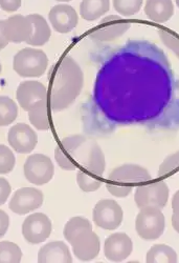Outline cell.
Returning <instances> with one entry per match:
<instances>
[{"label":"cell","instance_id":"obj_1","mask_svg":"<svg viewBox=\"0 0 179 263\" xmlns=\"http://www.w3.org/2000/svg\"><path fill=\"white\" fill-rule=\"evenodd\" d=\"M84 85V74L71 56H64L53 71L50 85V106L54 112L69 108L80 96Z\"/></svg>","mask_w":179,"mask_h":263},{"label":"cell","instance_id":"obj_2","mask_svg":"<svg viewBox=\"0 0 179 263\" xmlns=\"http://www.w3.org/2000/svg\"><path fill=\"white\" fill-rule=\"evenodd\" d=\"M64 155L76 167L84 168L94 176H102L106 168V159L101 146L84 135H71L60 141Z\"/></svg>","mask_w":179,"mask_h":263},{"label":"cell","instance_id":"obj_3","mask_svg":"<svg viewBox=\"0 0 179 263\" xmlns=\"http://www.w3.org/2000/svg\"><path fill=\"white\" fill-rule=\"evenodd\" d=\"M49 68V58L42 50L26 48L14 57L13 69L24 78H37L44 75Z\"/></svg>","mask_w":179,"mask_h":263},{"label":"cell","instance_id":"obj_4","mask_svg":"<svg viewBox=\"0 0 179 263\" xmlns=\"http://www.w3.org/2000/svg\"><path fill=\"white\" fill-rule=\"evenodd\" d=\"M166 229V218L161 209H141L136 219V230L144 240H156L163 236Z\"/></svg>","mask_w":179,"mask_h":263},{"label":"cell","instance_id":"obj_5","mask_svg":"<svg viewBox=\"0 0 179 263\" xmlns=\"http://www.w3.org/2000/svg\"><path fill=\"white\" fill-rule=\"evenodd\" d=\"M169 196L168 184L165 181H156L138 186L134 194V201L140 210L149 206L162 210L167 205Z\"/></svg>","mask_w":179,"mask_h":263},{"label":"cell","instance_id":"obj_6","mask_svg":"<svg viewBox=\"0 0 179 263\" xmlns=\"http://www.w3.org/2000/svg\"><path fill=\"white\" fill-rule=\"evenodd\" d=\"M124 219L122 206L113 199H102L94 208L93 220L98 228L115 231L120 228Z\"/></svg>","mask_w":179,"mask_h":263},{"label":"cell","instance_id":"obj_7","mask_svg":"<svg viewBox=\"0 0 179 263\" xmlns=\"http://www.w3.org/2000/svg\"><path fill=\"white\" fill-rule=\"evenodd\" d=\"M25 177L35 185H44L52 181L55 166L50 157L43 154H33L26 160L24 166Z\"/></svg>","mask_w":179,"mask_h":263},{"label":"cell","instance_id":"obj_8","mask_svg":"<svg viewBox=\"0 0 179 263\" xmlns=\"http://www.w3.org/2000/svg\"><path fill=\"white\" fill-rule=\"evenodd\" d=\"M21 232L27 242L36 246L50 238L53 232V224L48 215L43 213H34L26 218Z\"/></svg>","mask_w":179,"mask_h":263},{"label":"cell","instance_id":"obj_9","mask_svg":"<svg viewBox=\"0 0 179 263\" xmlns=\"http://www.w3.org/2000/svg\"><path fill=\"white\" fill-rule=\"evenodd\" d=\"M44 201L43 193L36 187H21L10 200V210L17 215H27L40 209Z\"/></svg>","mask_w":179,"mask_h":263},{"label":"cell","instance_id":"obj_10","mask_svg":"<svg viewBox=\"0 0 179 263\" xmlns=\"http://www.w3.org/2000/svg\"><path fill=\"white\" fill-rule=\"evenodd\" d=\"M130 27V23L122 17L109 15L100 21L99 26L89 34V37L99 42H111L122 37Z\"/></svg>","mask_w":179,"mask_h":263},{"label":"cell","instance_id":"obj_11","mask_svg":"<svg viewBox=\"0 0 179 263\" xmlns=\"http://www.w3.org/2000/svg\"><path fill=\"white\" fill-rule=\"evenodd\" d=\"M8 142L16 153L30 154L37 146L38 136L29 124L17 123L9 130Z\"/></svg>","mask_w":179,"mask_h":263},{"label":"cell","instance_id":"obj_12","mask_svg":"<svg viewBox=\"0 0 179 263\" xmlns=\"http://www.w3.org/2000/svg\"><path fill=\"white\" fill-rule=\"evenodd\" d=\"M49 98L46 85L36 80L21 82L16 91V99L20 107L29 112L34 104Z\"/></svg>","mask_w":179,"mask_h":263},{"label":"cell","instance_id":"obj_13","mask_svg":"<svg viewBox=\"0 0 179 263\" xmlns=\"http://www.w3.org/2000/svg\"><path fill=\"white\" fill-rule=\"evenodd\" d=\"M133 251V242L126 233L111 234L104 242V255L111 262L126 260Z\"/></svg>","mask_w":179,"mask_h":263},{"label":"cell","instance_id":"obj_14","mask_svg":"<svg viewBox=\"0 0 179 263\" xmlns=\"http://www.w3.org/2000/svg\"><path fill=\"white\" fill-rule=\"evenodd\" d=\"M51 26L60 34H67L76 29L79 23L77 11L69 5H57L49 14Z\"/></svg>","mask_w":179,"mask_h":263},{"label":"cell","instance_id":"obj_15","mask_svg":"<svg viewBox=\"0 0 179 263\" xmlns=\"http://www.w3.org/2000/svg\"><path fill=\"white\" fill-rule=\"evenodd\" d=\"M73 252L80 261H91L96 259L101 251V241L93 230L86 231L77 237L73 242Z\"/></svg>","mask_w":179,"mask_h":263},{"label":"cell","instance_id":"obj_16","mask_svg":"<svg viewBox=\"0 0 179 263\" xmlns=\"http://www.w3.org/2000/svg\"><path fill=\"white\" fill-rule=\"evenodd\" d=\"M109 179L120 184H142L151 179L148 170L139 164H123L114 168L109 174Z\"/></svg>","mask_w":179,"mask_h":263},{"label":"cell","instance_id":"obj_17","mask_svg":"<svg viewBox=\"0 0 179 263\" xmlns=\"http://www.w3.org/2000/svg\"><path fill=\"white\" fill-rule=\"evenodd\" d=\"M4 33L9 42H28L33 34V25L28 16L16 14L5 20Z\"/></svg>","mask_w":179,"mask_h":263},{"label":"cell","instance_id":"obj_18","mask_svg":"<svg viewBox=\"0 0 179 263\" xmlns=\"http://www.w3.org/2000/svg\"><path fill=\"white\" fill-rule=\"evenodd\" d=\"M39 263H72L73 255L63 241H52L44 245L38 252Z\"/></svg>","mask_w":179,"mask_h":263},{"label":"cell","instance_id":"obj_19","mask_svg":"<svg viewBox=\"0 0 179 263\" xmlns=\"http://www.w3.org/2000/svg\"><path fill=\"white\" fill-rule=\"evenodd\" d=\"M145 14L158 24H165L174 15V4L172 0H146Z\"/></svg>","mask_w":179,"mask_h":263},{"label":"cell","instance_id":"obj_20","mask_svg":"<svg viewBox=\"0 0 179 263\" xmlns=\"http://www.w3.org/2000/svg\"><path fill=\"white\" fill-rule=\"evenodd\" d=\"M28 17L33 25V34L27 42L28 45L32 47H42L47 45L52 37V30L47 19L40 14H31L28 15Z\"/></svg>","mask_w":179,"mask_h":263},{"label":"cell","instance_id":"obj_21","mask_svg":"<svg viewBox=\"0 0 179 263\" xmlns=\"http://www.w3.org/2000/svg\"><path fill=\"white\" fill-rule=\"evenodd\" d=\"M110 10V0H82L80 15L86 21H96Z\"/></svg>","mask_w":179,"mask_h":263},{"label":"cell","instance_id":"obj_22","mask_svg":"<svg viewBox=\"0 0 179 263\" xmlns=\"http://www.w3.org/2000/svg\"><path fill=\"white\" fill-rule=\"evenodd\" d=\"M28 113H29L30 122L37 129L49 130L51 128L52 123H51L48 99L39 101L36 104H34Z\"/></svg>","mask_w":179,"mask_h":263},{"label":"cell","instance_id":"obj_23","mask_svg":"<svg viewBox=\"0 0 179 263\" xmlns=\"http://www.w3.org/2000/svg\"><path fill=\"white\" fill-rule=\"evenodd\" d=\"M93 230L92 222L88 220L85 217L81 216H76L71 218L69 221L66 222L64 230H63V236L65 240L72 245L73 241L79 237L82 233L86 231H91Z\"/></svg>","mask_w":179,"mask_h":263},{"label":"cell","instance_id":"obj_24","mask_svg":"<svg viewBox=\"0 0 179 263\" xmlns=\"http://www.w3.org/2000/svg\"><path fill=\"white\" fill-rule=\"evenodd\" d=\"M177 261L178 256L174 249L164 243L154 245L146 255L147 263H176Z\"/></svg>","mask_w":179,"mask_h":263},{"label":"cell","instance_id":"obj_25","mask_svg":"<svg viewBox=\"0 0 179 263\" xmlns=\"http://www.w3.org/2000/svg\"><path fill=\"white\" fill-rule=\"evenodd\" d=\"M18 116L16 101L8 96H0V126L12 124Z\"/></svg>","mask_w":179,"mask_h":263},{"label":"cell","instance_id":"obj_26","mask_svg":"<svg viewBox=\"0 0 179 263\" xmlns=\"http://www.w3.org/2000/svg\"><path fill=\"white\" fill-rule=\"evenodd\" d=\"M22 259L21 249L11 241L0 242V263H19Z\"/></svg>","mask_w":179,"mask_h":263},{"label":"cell","instance_id":"obj_27","mask_svg":"<svg viewBox=\"0 0 179 263\" xmlns=\"http://www.w3.org/2000/svg\"><path fill=\"white\" fill-rule=\"evenodd\" d=\"M115 10L124 17L138 14L144 4V0H113Z\"/></svg>","mask_w":179,"mask_h":263},{"label":"cell","instance_id":"obj_28","mask_svg":"<svg viewBox=\"0 0 179 263\" xmlns=\"http://www.w3.org/2000/svg\"><path fill=\"white\" fill-rule=\"evenodd\" d=\"M16 165L14 152L7 145L0 144V175L10 174Z\"/></svg>","mask_w":179,"mask_h":263},{"label":"cell","instance_id":"obj_29","mask_svg":"<svg viewBox=\"0 0 179 263\" xmlns=\"http://www.w3.org/2000/svg\"><path fill=\"white\" fill-rule=\"evenodd\" d=\"M77 183L80 190H82L85 193L96 192L100 190L102 186V181L93 177L92 175H88L86 172L82 170L78 171L77 173Z\"/></svg>","mask_w":179,"mask_h":263},{"label":"cell","instance_id":"obj_30","mask_svg":"<svg viewBox=\"0 0 179 263\" xmlns=\"http://www.w3.org/2000/svg\"><path fill=\"white\" fill-rule=\"evenodd\" d=\"M179 171V151L169 155L163 163L160 165L159 176L160 177H168L171 174Z\"/></svg>","mask_w":179,"mask_h":263},{"label":"cell","instance_id":"obj_31","mask_svg":"<svg viewBox=\"0 0 179 263\" xmlns=\"http://www.w3.org/2000/svg\"><path fill=\"white\" fill-rule=\"evenodd\" d=\"M159 34L164 45L179 58V37L166 30H160Z\"/></svg>","mask_w":179,"mask_h":263},{"label":"cell","instance_id":"obj_32","mask_svg":"<svg viewBox=\"0 0 179 263\" xmlns=\"http://www.w3.org/2000/svg\"><path fill=\"white\" fill-rule=\"evenodd\" d=\"M107 191L115 197H118V198H126L128 197L131 192H132V187L133 185H126V184H122L120 185L119 183H107L106 185Z\"/></svg>","mask_w":179,"mask_h":263},{"label":"cell","instance_id":"obj_33","mask_svg":"<svg viewBox=\"0 0 179 263\" xmlns=\"http://www.w3.org/2000/svg\"><path fill=\"white\" fill-rule=\"evenodd\" d=\"M55 159H56L58 165L64 171H75V170H77L76 165L73 164L70 161V159L64 155V153L62 152V149L59 145L55 148Z\"/></svg>","mask_w":179,"mask_h":263},{"label":"cell","instance_id":"obj_34","mask_svg":"<svg viewBox=\"0 0 179 263\" xmlns=\"http://www.w3.org/2000/svg\"><path fill=\"white\" fill-rule=\"evenodd\" d=\"M11 193L12 186L10 182L6 178L0 177V205L5 204L8 201Z\"/></svg>","mask_w":179,"mask_h":263},{"label":"cell","instance_id":"obj_35","mask_svg":"<svg viewBox=\"0 0 179 263\" xmlns=\"http://www.w3.org/2000/svg\"><path fill=\"white\" fill-rule=\"evenodd\" d=\"M21 0H0V9L7 13H14L20 9Z\"/></svg>","mask_w":179,"mask_h":263},{"label":"cell","instance_id":"obj_36","mask_svg":"<svg viewBox=\"0 0 179 263\" xmlns=\"http://www.w3.org/2000/svg\"><path fill=\"white\" fill-rule=\"evenodd\" d=\"M10 227V217L9 215L4 211L0 210V238H3Z\"/></svg>","mask_w":179,"mask_h":263},{"label":"cell","instance_id":"obj_37","mask_svg":"<svg viewBox=\"0 0 179 263\" xmlns=\"http://www.w3.org/2000/svg\"><path fill=\"white\" fill-rule=\"evenodd\" d=\"M4 27H5V20H0V51H3L5 48H7L10 43L5 36Z\"/></svg>","mask_w":179,"mask_h":263},{"label":"cell","instance_id":"obj_38","mask_svg":"<svg viewBox=\"0 0 179 263\" xmlns=\"http://www.w3.org/2000/svg\"><path fill=\"white\" fill-rule=\"evenodd\" d=\"M172 210L173 215L179 217V190L174 194L172 198Z\"/></svg>","mask_w":179,"mask_h":263},{"label":"cell","instance_id":"obj_39","mask_svg":"<svg viewBox=\"0 0 179 263\" xmlns=\"http://www.w3.org/2000/svg\"><path fill=\"white\" fill-rule=\"evenodd\" d=\"M171 222H172L173 229L179 234V217H177V216H175V215H172Z\"/></svg>","mask_w":179,"mask_h":263},{"label":"cell","instance_id":"obj_40","mask_svg":"<svg viewBox=\"0 0 179 263\" xmlns=\"http://www.w3.org/2000/svg\"><path fill=\"white\" fill-rule=\"evenodd\" d=\"M57 2H60V3H69V2H72V0H57Z\"/></svg>","mask_w":179,"mask_h":263},{"label":"cell","instance_id":"obj_41","mask_svg":"<svg viewBox=\"0 0 179 263\" xmlns=\"http://www.w3.org/2000/svg\"><path fill=\"white\" fill-rule=\"evenodd\" d=\"M175 3H176V6H177L178 9H179V0H175Z\"/></svg>","mask_w":179,"mask_h":263},{"label":"cell","instance_id":"obj_42","mask_svg":"<svg viewBox=\"0 0 179 263\" xmlns=\"http://www.w3.org/2000/svg\"><path fill=\"white\" fill-rule=\"evenodd\" d=\"M2 71H3V65L0 63V74H2Z\"/></svg>","mask_w":179,"mask_h":263}]
</instances>
